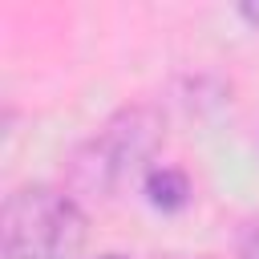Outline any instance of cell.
<instances>
[{"label":"cell","instance_id":"6da1fadb","mask_svg":"<svg viewBox=\"0 0 259 259\" xmlns=\"http://www.w3.org/2000/svg\"><path fill=\"white\" fill-rule=\"evenodd\" d=\"M85 210L49 182L16 186L0 210L4 259H73L85 243Z\"/></svg>","mask_w":259,"mask_h":259},{"label":"cell","instance_id":"7a4b0ae2","mask_svg":"<svg viewBox=\"0 0 259 259\" xmlns=\"http://www.w3.org/2000/svg\"><path fill=\"white\" fill-rule=\"evenodd\" d=\"M154 138H158V125L150 121V113H142V109H130V113H121L117 121H109L97 138H93V154H97V174H121V170H134L146 154H150V146H154Z\"/></svg>","mask_w":259,"mask_h":259},{"label":"cell","instance_id":"3957f363","mask_svg":"<svg viewBox=\"0 0 259 259\" xmlns=\"http://www.w3.org/2000/svg\"><path fill=\"white\" fill-rule=\"evenodd\" d=\"M146 194L158 210H182L190 202V178L174 166H154L146 174Z\"/></svg>","mask_w":259,"mask_h":259},{"label":"cell","instance_id":"277c9868","mask_svg":"<svg viewBox=\"0 0 259 259\" xmlns=\"http://www.w3.org/2000/svg\"><path fill=\"white\" fill-rule=\"evenodd\" d=\"M239 259H259V219L239 231Z\"/></svg>","mask_w":259,"mask_h":259},{"label":"cell","instance_id":"5b68a950","mask_svg":"<svg viewBox=\"0 0 259 259\" xmlns=\"http://www.w3.org/2000/svg\"><path fill=\"white\" fill-rule=\"evenodd\" d=\"M239 16H243V20H251V24L259 28V4H243V8H239Z\"/></svg>","mask_w":259,"mask_h":259},{"label":"cell","instance_id":"8992f818","mask_svg":"<svg viewBox=\"0 0 259 259\" xmlns=\"http://www.w3.org/2000/svg\"><path fill=\"white\" fill-rule=\"evenodd\" d=\"M97 259H125V255H97Z\"/></svg>","mask_w":259,"mask_h":259}]
</instances>
